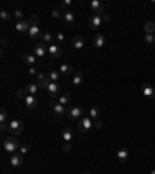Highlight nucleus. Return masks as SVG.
Instances as JSON below:
<instances>
[{"instance_id": "1", "label": "nucleus", "mask_w": 155, "mask_h": 174, "mask_svg": "<svg viewBox=\"0 0 155 174\" xmlns=\"http://www.w3.org/2000/svg\"><path fill=\"white\" fill-rule=\"evenodd\" d=\"M39 87L45 89V90L50 93V96H51V98H56V96L59 95V90H61L59 84H58V83H53L48 76H47V79H45L42 84H39Z\"/></svg>"}, {"instance_id": "2", "label": "nucleus", "mask_w": 155, "mask_h": 174, "mask_svg": "<svg viewBox=\"0 0 155 174\" xmlns=\"http://www.w3.org/2000/svg\"><path fill=\"white\" fill-rule=\"evenodd\" d=\"M8 129H10V132H11L13 135H20V134H22V131H24V123H22L20 120L14 118V120H11V121H10Z\"/></svg>"}, {"instance_id": "3", "label": "nucleus", "mask_w": 155, "mask_h": 174, "mask_svg": "<svg viewBox=\"0 0 155 174\" xmlns=\"http://www.w3.org/2000/svg\"><path fill=\"white\" fill-rule=\"evenodd\" d=\"M19 148H20V146H19V143H17L16 138L6 137V138L3 140V149H5L6 152H14V151H17Z\"/></svg>"}, {"instance_id": "4", "label": "nucleus", "mask_w": 155, "mask_h": 174, "mask_svg": "<svg viewBox=\"0 0 155 174\" xmlns=\"http://www.w3.org/2000/svg\"><path fill=\"white\" fill-rule=\"evenodd\" d=\"M82 114H84V109H82L81 106H71V107L67 110V117L71 118V120H78V118H81Z\"/></svg>"}, {"instance_id": "5", "label": "nucleus", "mask_w": 155, "mask_h": 174, "mask_svg": "<svg viewBox=\"0 0 155 174\" xmlns=\"http://www.w3.org/2000/svg\"><path fill=\"white\" fill-rule=\"evenodd\" d=\"M102 24H104V20H102V14H93V16L90 17V20H88V25H90L92 30L99 28Z\"/></svg>"}, {"instance_id": "6", "label": "nucleus", "mask_w": 155, "mask_h": 174, "mask_svg": "<svg viewBox=\"0 0 155 174\" xmlns=\"http://www.w3.org/2000/svg\"><path fill=\"white\" fill-rule=\"evenodd\" d=\"M92 126H93V124H92V118H90V117H82L78 127H79L81 132H85V134H87V132L92 129Z\"/></svg>"}, {"instance_id": "7", "label": "nucleus", "mask_w": 155, "mask_h": 174, "mask_svg": "<svg viewBox=\"0 0 155 174\" xmlns=\"http://www.w3.org/2000/svg\"><path fill=\"white\" fill-rule=\"evenodd\" d=\"M48 53V48H47V45L45 44H37V45H34V56L36 58H44L45 55Z\"/></svg>"}, {"instance_id": "8", "label": "nucleus", "mask_w": 155, "mask_h": 174, "mask_svg": "<svg viewBox=\"0 0 155 174\" xmlns=\"http://www.w3.org/2000/svg\"><path fill=\"white\" fill-rule=\"evenodd\" d=\"M90 8L95 14H102L104 11V3L99 2V0H92V3H90Z\"/></svg>"}, {"instance_id": "9", "label": "nucleus", "mask_w": 155, "mask_h": 174, "mask_svg": "<svg viewBox=\"0 0 155 174\" xmlns=\"http://www.w3.org/2000/svg\"><path fill=\"white\" fill-rule=\"evenodd\" d=\"M92 44H93V47H95V48H102V47L105 45V38H104V34L98 33V34L93 38Z\"/></svg>"}, {"instance_id": "10", "label": "nucleus", "mask_w": 155, "mask_h": 174, "mask_svg": "<svg viewBox=\"0 0 155 174\" xmlns=\"http://www.w3.org/2000/svg\"><path fill=\"white\" fill-rule=\"evenodd\" d=\"M30 27H31L30 20H17V24H16V30H17L19 33H25V31L28 33Z\"/></svg>"}, {"instance_id": "11", "label": "nucleus", "mask_w": 155, "mask_h": 174, "mask_svg": "<svg viewBox=\"0 0 155 174\" xmlns=\"http://www.w3.org/2000/svg\"><path fill=\"white\" fill-rule=\"evenodd\" d=\"M41 36H44L42 31H41V28H39L37 25H31L30 30H28V38H31V39H39Z\"/></svg>"}, {"instance_id": "12", "label": "nucleus", "mask_w": 155, "mask_h": 174, "mask_svg": "<svg viewBox=\"0 0 155 174\" xmlns=\"http://www.w3.org/2000/svg\"><path fill=\"white\" fill-rule=\"evenodd\" d=\"M10 163H11V166H14V168L22 166V165H24V157H22V154H13L11 158H10Z\"/></svg>"}, {"instance_id": "13", "label": "nucleus", "mask_w": 155, "mask_h": 174, "mask_svg": "<svg viewBox=\"0 0 155 174\" xmlns=\"http://www.w3.org/2000/svg\"><path fill=\"white\" fill-rule=\"evenodd\" d=\"M48 55H50L51 58H61V56H62V50L59 48V45L51 44V45L48 47Z\"/></svg>"}, {"instance_id": "14", "label": "nucleus", "mask_w": 155, "mask_h": 174, "mask_svg": "<svg viewBox=\"0 0 155 174\" xmlns=\"http://www.w3.org/2000/svg\"><path fill=\"white\" fill-rule=\"evenodd\" d=\"M25 101V106L28 107V109H36V106H37V98L34 96V95H27V98L24 100Z\"/></svg>"}, {"instance_id": "15", "label": "nucleus", "mask_w": 155, "mask_h": 174, "mask_svg": "<svg viewBox=\"0 0 155 174\" xmlns=\"http://www.w3.org/2000/svg\"><path fill=\"white\" fill-rule=\"evenodd\" d=\"M141 92H143V95L147 96V98H155V90H153V87H150L149 84H143V86H141Z\"/></svg>"}, {"instance_id": "16", "label": "nucleus", "mask_w": 155, "mask_h": 174, "mask_svg": "<svg viewBox=\"0 0 155 174\" xmlns=\"http://www.w3.org/2000/svg\"><path fill=\"white\" fill-rule=\"evenodd\" d=\"M6 120H8V112H6V109L5 107H2L0 109V127H2V131H5L8 126H6Z\"/></svg>"}, {"instance_id": "17", "label": "nucleus", "mask_w": 155, "mask_h": 174, "mask_svg": "<svg viewBox=\"0 0 155 174\" xmlns=\"http://www.w3.org/2000/svg\"><path fill=\"white\" fill-rule=\"evenodd\" d=\"M64 20H65V24H75V20H76V16H75V13L71 11V10H68V11H64Z\"/></svg>"}, {"instance_id": "18", "label": "nucleus", "mask_w": 155, "mask_h": 174, "mask_svg": "<svg viewBox=\"0 0 155 174\" xmlns=\"http://www.w3.org/2000/svg\"><path fill=\"white\" fill-rule=\"evenodd\" d=\"M84 45H85V39L82 36H76L73 39V48L75 50H81V48H84Z\"/></svg>"}, {"instance_id": "19", "label": "nucleus", "mask_w": 155, "mask_h": 174, "mask_svg": "<svg viewBox=\"0 0 155 174\" xmlns=\"http://www.w3.org/2000/svg\"><path fill=\"white\" fill-rule=\"evenodd\" d=\"M116 157H118L119 162H126V160L129 158V151H127L126 148H119L118 152H116Z\"/></svg>"}, {"instance_id": "20", "label": "nucleus", "mask_w": 155, "mask_h": 174, "mask_svg": "<svg viewBox=\"0 0 155 174\" xmlns=\"http://www.w3.org/2000/svg\"><path fill=\"white\" fill-rule=\"evenodd\" d=\"M27 65H30V67H33L34 65V62H36V56L33 55V53H27V55H24V59H22Z\"/></svg>"}, {"instance_id": "21", "label": "nucleus", "mask_w": 155, "mask_h": 174, "mask_svg": "<svg viewBox=\"0 0 155 174\" xmlns=\"http://www.w3.org/2000/svg\"><path fill=\"white\" fill-rule=\"evenodd\" d=\"M71 83H73V86H81V84L84 83V73H81V72H76V73L73 75V79H71Z\"/></svg>"}, {"instance_id": "22", "label": "nucleus", "mask_w": 155, "mask_h": 174, "mask_svg": "<svg viewBox=\"0 0 155 174\" xmlns=\"http://www.w3.org/2000/svg\"><path fill=\"white\" fill-rule=\"evenodd\" d=\"M51 106H53V110H54L56 115H62V114L67 112L65 106H62V104H59V103H51Z\"/></svg>"}, {"instance_id": "23", "label": "nucleus", "mask_w": 155, "mask_h": 174, "mask_svg": "<svg viewBox=\"0 0 155 174\" xmlns=\"http://www.w3.org/2000/svg\"><path fill=\"white\" fill-rule=\"evenodd\" d=\"M59 73H61V75H71V73H73V67L68 65V64H62V65L59 67Z\"/></svg>"}, {"instance_id": "24", "label": "nucleus", "mask_w": 155, "mask_h": 174, "mask_svg": "<svg viewBox=\"0 0 155 174\" xmlns=\"http://www.w3.org/2000/svg\"><path fill=\"white\" fill-rule=\"evenodd\" d=\"M61 137L64 138V141H71V138H73V132H71V129H68V127H65V129L62 131V134H61Z\"/></svg>"}, {"instance_id": "25", "label": "nucleus", "mask_w": 155, "mask_h": 174, "mask_svg": "<svg viewBox=\"0 0 155 174\" xmlns=\"http://www.w3.org/2000/svg\"><path fill=\"white\" fill-rule=\"evenodd\" d=\"M27 92H28L30 95H36V93L39 92V86H37V83L28 84V86H27Z\"/></svg>"}, {"instance_id": "26", "label": "nucleus", "mask_w": 155, "mask_h": 174, "mask_svg": "<svg viewBox=\"0 0 155 174\" xmlns=\"http://www.w3.org/2000/svg\"><path fill=\"white\" fill-rule=\"evenodd\" d=\"M153 30H155V24H153V22H147V24L144 25V31H146V34H152Z\"/></svg>"}, {"instance_id": "27", "label": "nucleus", "mask_w": 155, "mask_h": 174, "mask_svg": "<svg viewBox=\"0 0 155 174\" xmlns=\"http://www.w3.org/2000/svg\"><path fill=\"white\" fill-rule=\"evenodd\" d=\"M70 95H61L59 96V104H62V106H67L68 103H70Z\"/></svg>"}, {"instance_id": "28", "label": "nucleus", "mask_w": 155, "mask_h": 174, "mask_svg": "<svg viewBox=\"0 0 155 174\" xmlns=\"http://www.w3.org/2000/svg\"><path fill=\"white\" fill-rule=\"evenodd\" d=\"M0 19H2V22H8L10 19H11V14L8 13V11H0Z\"/></svg>"}, {"instance_id": "29", "label": "nucleus", "mask_w": 155, "mask_h": 174, "mask_svg": "<svg viewBox=\"0 0 155 174\" xmlns=\"http://www.w3.org/2000/svg\"><path fill=\"white\" fill-rule=\"evenodd\" d=\"M59 76H61V75H59V72H56V70L50 72V75H48V78H50L53 83H58V81H59Z\"/></svg>"}, {"instance_id": "30", "label": "nucleus", "mask_w": 155, "mask_h": 174, "mask_svg": "<svg viewBox=\"0 0 155 174\" xmlns=\"http://www.w3.org/2000/svg\"><path fill=\"white\" fill-rule=\"evenodd\" d=\"M92 120H95V118H98L99 117V107H92L90 109V115H88Z\"/></svg>"}, {"instance_id": "31", "label": "nucleus", "mask_w": 155, "mask_h": 174, "mask_svg": "<svg viewBox=\"0 0 155 174\" xmlns=\"http://www.w3.org/2000/svg\"><path fill=\"white\" fill-rule=\"evenodd\" d=\"M42 41L45 42V44H50L51 45V41H53V36H51V33H44V36H42Z\"/></svg>"}, {"instance_id": "32", "label": "nucleus", "mask_w": 155, "mask_h": 174, "mask_svg": "<svg viewBox=\"0 0 155 174\" xmlns=\"http://www.w3.org/2000/svg\"><path fill=\"white\" fill-rule=\"evenodd\" d=\"M27 95H28L27 89H19V90H17V96H19V98L25 100V98H27Z\"/></svg>"}, {"instance_id": "33", "label": "nucleus", "mask_w": 155, "mask_h": 174, "mask_svg": "<svg viewBox=\"0 0 155 174\" xmlns=\"http://www.w3.org/2000/svg\"><path fill=\"white\" fill-rule=\"evenodd\" d=\"M68 7H71V0H64V2L59 5V8H64L65 11H68V10H67Z\"/></svg>"}, {"instance_id": "34", "label": "nucleus", "mask_w": 155, "mask_h": 174, "mask_svg": "<svg viewBox=\"0 0 155 174\" xmlns=\"http://www.w3.org/2000/svg\"><path fill=\"white\" fill-rule=\"evenodd\" d=\"M62 149H64V152H70L71 151V141H64Z\"/></svg>"}, {"instance_id": "35", "label": "nucleus", "mask_w": 155, "mask_h": 174, "mask_svg": "<svg viewBox=\"0 0 155 174\" xmlns=\"http://www.w3.org/2000/svg\"><path fill=\"white\" fill-rule=\"evenodd\" d=\"M144 41H146L147 44H153V42H155V36H152V34H146Z\"/></svg>"}, {"instance_id": "36", "label": "nucleus", "mask_w": 155, "mask_h": 174, "mask_svg": "<svg viewBox=\"0 0 155 174\" xmlns=\"http://www.w3.org/2000/svg\"><path fill=\"white\" fill-rule=\"evenodd\" d=\"M51 16H53L54 19H59V17H61V10H58V8H54V10L51 11Z\"/></svg>"}, {"instance_id": "37", "label": "nucleus", "mask_w": 155, "mask_h": 174, "mask_svg": "<svg viewBox=\"0 0 155 174\" xmlns=\"http://www.w3.org/2000/svg\"><path fill=\"white\" fill-rule=\"evenodd\" d=\"M37 22H39V16H34V14H33V16L30 17V24H31V25H36Z\"/></svg>"}, {"instance_id": "38", "label": "nucleus", "mask_w": 155, "mask_h": 174, "mask_svg": "<svg viewBox=\"0 0 155 174\" xmlns=\"http://www.w3.org/2000/svg\"><path fill=\"white\" fill-rule=\"evenodd\" d=\"M19 151H20V154H22V155H24V154H27V152H28V151H30V148H28V146H27V145H22V146H20V148H19Z\"/></svg>"}, {"instance_id": "39", "label": "nucleus", "mask_w": 155, "mask_h": 174, "mask_svg": "<svg viewBox=\"0 0 155 174\" xmlns=\"http://www.w3.org/2000/svg\"><path fill=\"white\" fill-rule=\"evenodd\" d=\"M14 16H16L19 20H24V19H22V17H24V13H22L20 10H16V11H14Z\"/></svg>"}, {"instance_id": "40", "label": "nucleus", "mask_w": 155, "mask_h": 174, "mask_svg": "<svg viewBox=\"0 0 155 174\" xmlns=\"http://www.w3.org/2000/svg\"><path fill=\"white\" fill-rule=\"evenodd\" d=\"M56 39H58L59 42H62V41L65 39V36H64V33H58V34H56Z\"/></svg>"}, {"instance_id": "41", "label": "nucleus", "mask_w": 155, "mask_h": 174, "mask_svg": "<svg viewBox=\"0 0 155 174\" xmlns=\"http://www.w3.org/2000/svg\"><path fill=\"white\" fill-rule=\"evenodd\" d=\"M30 73H31V75H36V76L39 75V72H37V70H36L34 67H30Z\"/></svg>"}, {"instance_id": "42", "label": "nucleus", "mask_w": 155, "mask_h": 174, "mask_svg": "<svg viewBox=\"0 0 155 174\" xmlns=\"http://www.w3.org/2000/svg\"><path fill=\"white\" fill-rule=\"evenodd\" d=\"M102 20H104V22H109V20H110V16H109V14H102Z\"/></svg>"}, {"instance_id": "43", "label": "nucleus", "mask_w": 155, "mask_h": 174, "mask_svg": "<svg viewBox=\"0 0 155 174\" xmlns=\"http://www.w3.org/2000/svg\"><path fill=\"white\" fill-rule=\"evenodd\" d=\"M150 174H155V169H152V171H150Z\"/></svg>"}]
</instances>
